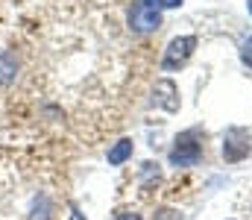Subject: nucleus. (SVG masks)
Masks as SVG:
<instances>
[{
    "instance_id": "20e7f679",
    "label": "nucleus",
    "mask_w": 252,
    "mask_h": 220,
    "mask_svg": "<svg viewBox=\"0 0 252 220\" xmlns=\"http://www.w3.org/2000/svg\"><path fill=\"white\" fill-rule=\"evenodd\" d=\"M193 47H196V38H193V35H179V38H173V41L167 44V53H164V59H161V68H164V71H173V68L185 65L190 59V53H193Z\"/></svg>"
},
{
    "instance_id": "6e6552de",
    "label": "nucleus",
    "mask_w": 252,
    "mask_h": 220,
    "mask_svg": "<svg viewBox=\"0 0 252 220\" xmlns=\"http://www.w3.org/2000/svg\"><path fill=\"white\" fill-rule=\"evenodd\" d=\"M241 59H244V62H247V65L252 68V38L247 41V44H244V50H241Z\"/></svg>"
},
{
    "instance_id": "7ed1b4c3",
    "label": "nucleus",
    "mask_w": 252,
    "mask_h": 220,
    "mask_svg": "<svg viewBox=\"0 0 252 220\" xmlns=\"http://www.w3.org/2000/svg\"><path fill=\"white\" fill-rule=\"evenodd\" d=\"M250 150H252L250 129H244V126L226 129V135H223V158L226 161H241V158L250 156Z\"/></svg>"
},
{
    "instance_id": "423d86ee",
    "label": "nucleus",
    "mask_w": 252,
    "mask_h": 220,
    "mask_svg": "<svg viewBox=\"0 0 252 220\" xmlns=\"http://www.w3.org/2000/svg\"><path fill=\"white\" fill-rule=\"evenodd\" d=\"M129 156H132V141L129 138H121L118 144L109 150V164H124Z\"/></svg>"
},
{
    "instance_id": "f257e3e1",
    "label": "nucleus",
    "mask_w": 252,
    "mask_h": 220,
    "mask_svg": "<svg viewBox=\"0 0 252 220\" xmlns=\"http://www.w3.org/2000/svg\"><path fill=\"white\" fill-rule=\"evenodd\" d=\"M202 138H205V132H202L199 126L182 132V135L176 138L173 153H170V161H173L176 167H190V164H196L199 156H202Z\"/></svg>"
},
{
    "instance_id": "39448f33",
    "label": "nucleus",
    "mask_w": 252,
    "mask_h": 220,
    "mask_svg": "<svg viewBox=\"0 0 252 220\" xmlns=\"http://www.w3.org/2000/svg\"><path fill=\"white\" fill-rule=\"evenodd\" d=\"M15 71H18V56L12 50H3L0 53V85H9L15 79Z\"/></svg>"
},
{
    "instance_id": "9d476101",
    "label": "nucleus",
    "mask_w": 252,
    "mask_h": 220,
    "mask_svg": "<svg viewBox=\"0 0 252 220\" xmlns=\"http://www.w3.org/2000/svg\"><path fill=\"white\" fill-rule=\"evenodd\" d=\"M250 15H252V0H250Z\"/></svg>"
},
{
    "instance_id": "0eeeda50",
    "label": "nucleus",
    "mask_w": 252,
    "mask_h": 220,
    "mask_svg": "<svg viewBox=\"0 0 252 220\" xmlns=\"http://www.w3.org/2000/svg\"><path fill=\"white\" fill-rule=\"evenodd\" d=\"M156 220H182V215L173 212V209H158L156 212Z\"/></svg>"
},
{
    "instance_id": "1a4fd4ad",
    "label": "nucleus",
    "mask_w": 252,
    "mask_h": 220,
    "mask_svg": "<svg viewBox=\"0 0 252 220\" xmlns=\"http://www.w3.org/2000/svg\"><path fill=\"white\" fill-rule=\"evenodd\" d=\"M115 220H141V218H138L135 212H121V215H118Z\"/></svg>"
},
{
    "instance_id": "f03ea898",
    "label": "nucleus",
    "mask_w": 252,
    "mask_h": 220,
    "mask_svg": "<svg viewBox=\"0 0 252 220\" xmlns=\"http://www.w3.org/2000/svg\"><path fill=\"white\" fill-rule=\"evenodd\" d=\"M129 27L135 32H153L161 27V12L158 6L147 3V0H135L132 9H129Z\"/></svg>"
}]
</instances>
